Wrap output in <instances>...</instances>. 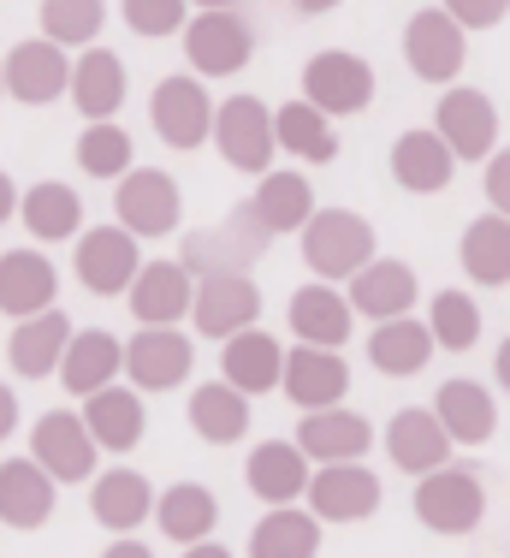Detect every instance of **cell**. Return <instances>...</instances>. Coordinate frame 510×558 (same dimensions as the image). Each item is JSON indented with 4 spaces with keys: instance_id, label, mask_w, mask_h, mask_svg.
Wrapping results in <instances>:
<instances>
[{
    "instance_id": "39",
    "label": "cell",
    "mask_w": 510,
    "mask_h": 558,
    "mask_svg": "<svg viewBox=\"0 0 510 558\" xmlns=\"http://www.w3.org/2000/svg\"><path fill=\"white\" fill-rule=\"evenodd\" d=\"M191 428H196V440H208V446H238L250 434V398L238 392V387H226V380H208V387H196L191 392Z\"/></svg>"
},
{
    "instance_id": "11",
    "label": "cell",
    "mask_w": 510,
    "mask_h": 558,
    "mask_svg": "<svg viewBox=\"0 0 510 558\" xmlns=\"http://www.w3.org/2000/svg\"><path fill=\"white\" fill-rule=\"evenodd\" d=\"M303 499L315 523H368L380 511V475L368 463H320L308 470Z\"/></svg>"
},
{
    "instance_id": "33",
    "label": "cell",
    "mask_w": 510,
    "mask_h": 558,
    "mask_svg": "<svg viewBox=\"0 0 510 558\" xmlns=\"http://www.w3.org/2000/svg\"><path fill=\"white\" fill-rule=\"evenodd\" d=\"M255 220L267 226V238H286V232H303L308 215H315V184L308 172H262L255 179V196H250Z\"/></svg>"
},
{
    "instance_id": "10",
    "label": "cell",
    "mask_w": 510,
    "mask_h": 558,
    "mask_svg": "<svg viewBox=\"0 0 510 558\" xmlns=\"http://www.w3.org/2000/svg\"><path fill=\"white\" fill-rule=\"evenodd\" d=\"M196 368V344L179 333V327H137L125 339V368L119 375L131 380V392H179Z\"/></svg>"
},
{
    "instance_id": "19",
    "label": "cell",
    "mask_w": 510,
    "mask_h": 558,
    "mask_svg": "<svg viewBox=\"0 0 510 558\" xmlns=\"http://www.w3.org/2000/svg\"><path fill=\"white\" fill-rule=\"evenodd\" d=\"M53 505H60V482L36 458H7L0 463V529H48Z\"/></svg>"
},
{
    "instance_id": "55",
    "label": "cell",
    "mask_w": 510,
    "mask_h": 558,
    "mask_svg": "<svg viewBox=\"0 0 510 558\" xmlns=\"http://www.w3.org/2000/svg\"><path fill=\"white\" fill-rule=\"evenodd\" d=\"M0 96H7V72H0Z\"/></svg>"
},
{
    "instance_id": "21",
    "label": "cell",
    "mask_w": 510,
    "mask_h": 558,
    "mask_svg": "<svg viewBox=\"0 0 510 558\" xmlns=\"http://www.w3.org/2000/svg\"><path fill=\"white\" fill-rule=\"evenodd\" d=\"M119 368H125V339H113L107 327H77L60 356V387L72 398H96L119 387Z\"/></svg>"
},
{
    "instance_id": "35",
    "label": "cell",
    "mask_w": 510,
    "mask_h": 558,
    "mask_svg": "<svg viewBox=\"0 0 510 558\" xmlns=\"http://www.w3.org/2000/svg\"><path fill=\"white\" fill-rule=\"evenodd\" d=\"M458 172V155L439 143V131H404L392 143V179L404 184L410 196H439Z\"/></svg>"
},
{
    "instance_id": "26",
    "label": "cell",
    "mask_w": 510,
    "mask_h": 558,
    "mask_svg": "<svg viewBox=\"0 0 510 558\" xmlns=\"http://www.w3.org/2000/svg\"><path fill=\"white\" fill-rule=\"evenodd\" d=\"M386 458L398 463L404 475H434L451 463V434L439 428L434 410H398L392 422H386Z\"/></svg>"
},
{
    "instance_id": "37",
    "label": "cell",
    "mask_w": 510,
    "mask_h": 558,
    "mask_svg": "<svg viewBox=\"0 0 510 558\" xmlns=\"http://www.w3.org/2000/svg\"><path fill=\"white\" fill-rule=\"evenodd\" d=\"M368 363L380 368L386 380H410L434 363V339H427V322L415 315H398V322H380L368 333Z\"/></svg>"
},
{
    "instance_id": "40",
    "label": "cell",
    "mask_w": 510,
    "mask_h": 558,
    "mask_svg": "<svg viewBox=\"0 0 510 558\" xmlns=\"http://www.w3.org/2000/svg\"><path fill=\"white\" fill-rule=\"evenodd\" d=\"M320 553V523L303 505H274L250 529V558H315Z\"/></svg>"
},
{
    "instance_id": "52",
    "label": "cell",
    "mask_w": 510,
    "mask_h": 558,
    "mask_svg": "<svg viewBox=\"0 0 510 558\" xmlns=\"http://www.w3.org/2000/svg\"><path fill=\"white\" fill-rule=\"evenodd\" d=\"M184 558H238V553L220 547V541H196V547H184Z\"/></svg>"
},
{
    "instance_id": "27",
    "label": "cell",
    "mask_w": 510,
    "mask_h": 558,
    "mask_svg": "<svg viewBox=\"0 0 510 558\" xmlns=\"http://www.w3.org/2000/svg\"><path fill=\"white\" fill-rule=\"evenodd\" d=\"M131 315L143 327H179V315H191L196 279L179 268V262H143L137 279H131Z\"/></svg>"
},
{
    "instance_id": "16",
    "label": "cell",
    "mask_w": 510,
    "mask_h": 558,
    "mask_svg": "<svg viewBox=\"0 0 510 558\" xmlns=\"http://www.w3.org/2000/svg\"><path fill=\"white\" fill-rule=\"evenodd\" d=\"M279 392L303 410H339L351 398V363L339 351H315V344H298L286 351V368H279Z\"/></svg>"
},
{
    "instance_id": "7",
    "label": "cell",
    "mask_w": 510,
    "mask_h": 558,
    "mask_svg": "<svg viewBox=\"0 0 510 558\" xmlns=\"http://www.w3.org/2000/svg\"><path fill=\"white\" fill-rule=\"evenodd\" d=\"M149 125L167 149L191 155L214 137V96L203 89V77H160L155 96H149Z\"/></svg>"
},
{
    "instance_id": "13",
    "label": "cell",
    "mask_w": 510,
    "mask_h": 558,
    "mask_svg": "<svg viewBox=\"0 0 510 558\" xmlns=\"http://www.w3.org/2000/svg\"><path fill=\"white\" fill-rule=\"evenodd\" d=\"M434 131L458 161H487V155L499 149V108H493L487 89L451 84L434 108Z\"/></svg>"
},
{
    "instance_id": "46",
    "label": "cell",
    "mask_w": 510,
    "mask_h": 558,
    "mask_svg": "<svg viewBox=\"0 0 510 558\" xmlns=\"http://www.w3.org/2000/svg\"><path fill=\"white\" fill-rule=\"evenodd\" d=\"M446 19H458L463 31H493V24L510 12V0H439Z\"/></svg>"
},
{
    "instance_id": "38",
    "label": "cell",
    "mask_w": 510,
    "mask_h": 558,
    "mask_svg": "<svg viewBox=\"0 0 510 558\" xmlns=\"http://www.w3.org/2000/svg\"><path fill=\"white\" fill-rule=\"evenodd\" d=\"M274 143L286 155H298L303 167L339 161V131H332V119L320 108H308V101H286V108H274Z\"/></svg>"
},
{
    "instance_id": "5",
    "label": "cell",
    "mask_w": 510,
    "mask_h": 558,
    "mask_svg": "<svg viewBox=\"0 0 510 558\" xmlns=\"http://www.w3.org/2000/svg\"><path fill=\"white\" fill-rule=\"evenodd\" d=\"M374 65L351 54V48H320V54H308L303 65V101L308 108H320L327 119H351L362 108H374Z\"/></svg>"
},
{
    "instance_id": "4",
    "label": "cell",
    "mask_w": 510,
    "mask_h": 558,
    "mask_svg": "<svg viewBox=\"0 0 510 558\" xmlns=\"http://www.w3.org/2000/svg\"><path fill=\"white\" fill-rule=\"evenodd\" d=\"M184 220V196H179V179L160 167H131L125 179L113 184V226H125L131 238H167L179 232Z\"/></svg>"
},
{
    "instance_id": "17",
    "label": "cell",
    "mask_w": 510,
    "mask_h": 558,
    "mask_svg": "<svg viewBox=\"0 0 510 558\" xmlns=\"http://www.w3.org/2000/svg\"><path fill=\"white\" fill-rule=\"evenodd\" d=\"M89 517L107 529V535H137L155 517V482L131 463H113V470L89 475Z\"/></svg>"
},
{
    "instance_id": "41",
    "label": "cell",
    "mask_w": 510,
    "mask_h": 558,
    "mask_svg": "<svg viewBox=\"0 0 510 558\" xmlns=\"http://www.w3.org/2000/svg\"><path fill=\"white\" fill-rule=\"evenodd\" d=\"M458 262L475 286H510V220L505 215H481L463 226Z\"/></svg>"
},
{
    "instance_id": "49",
    "label": "cell",
    "mask_w": 510,
    "mask_h": 558,
    "mask_svg": "<svg viewBox=\"0 0 510 558\" xmlns=\"http://www.w3.org/2000/svg\"><path fill=\"white\" fill-rule=\"evenodd\" d=\"M101 558H155L149 547H143V541L137 535H113V547H107Z\"/></svg>"
},
{
    "instance_id": "51",
    "label": "cell",
    "mask_w": 510,
    "mask_h": 558,
    "mask_svg": "<svg viewBox=\"0 0 510 558\" xmlns=\"http://www.w3.org/2000/svg\"><path fill=\"white\" fill-rule=\"evenodd\" d=\"M493 380H499V387L510 392V339L499 344V351H493Z\"/></svg>"
},
{
    "instance_id": "45",
    "label": "cell",
    "mask_w": 510,
    "mask_h": 558,
    "mask_svg": "<svg viewBox=\"0 0 510 558\" xmlns=\"http://www.w3.org/2000/svg\"><path fill=\"white\" fill-rule=\"evenodd\" d=\"M119 12L137 36H179L191 24V0H119Z\"/></svg>"
},
{
    "instance_id": "18",
    "label": "cell",
    "mask_w": 510,
    "mask_h": 558,
    "mask_svg": "<svg viewBox=\"0 0 510 558\" xmlns=\"http://www.w3.org/2000/svg\"><path fill=\"white\" fill-rule=\"evenodd\" d=\"M31 458L42 463L53 482H89L101 451H96V440H89V428H84L77 410H48V416L36 422V434H31Z\"/></svg>"
},
{
    "instance_id": "9",
    "label": "cell",
    "mask_w": 510,
    "mask_h": 558,
    "mask_svg": "<svg viewBox=\"0 0 510 558\" xmlns=\"http://www.w3.org/2000/svg\"><path fill=\"white\" fill-rule=\"evenodd\" d=\"M184 60H191L196 77H238L255 60V31L232 7L196 12V19L184 24Z\"/></svg>"
},
{
    "instance_id": "24",
    "label": "cell",
    "mask_w": 510,
    "mask_h": 558,
    "mask_svg": "<svg viewBox=\"0 0 510 558\" xmlns=\"http://www.w3.org/2000/svg\"><path fill=\"white\" fill-rule=\"evenodd\" d=\"M84 428L89 440H96V451H113V458H125V451L143 446V434H149V410H143V392L131 387H107L96 398H84Z\"/></svg>"
},
{
    "instance_id": "44",
    "label": "cell",
    "mask_w": 510,
    "mask_h": 558,
    "mask_svg": "<svg viewBox=\"0 0 510 558\" xmlns=\"http://www.w3.org/2000/svg\"><path fill=\"white\" fill-rule=\"evenodd\" d=\"M77 167L89 172V179H125L131 167H137V149H131V131L113 125V119H101V125H84V137H77Z\"/></svg>"
},
{
    "instance_id": "3",
    "label": "cell",
    "mask_w": 510,
    "mask_h": 558,
    "mask_svg": "<svg viewBox=\"0 0 510 558\" xmlns=\"http://www.w3.org/2000/svg\"><path fill=\"white\" fill-rule=\"evenodd\" d=\"M410 511H415V523H422L427 535H475L481 517H487V487H481L475 470L446 463V470H434V475L415 482Z\"/></svg>"
},
{
    "instance_id": "20",
    "label": "cell",
    "mask_w": 510,
    "mask_h": 558,
    "mask_svg": "<svg viewBox=\"0 0 510 558\" xmlns=\"http://www.w3.org/2000/svg\"><path fill=\"white\" fill-rule=\"evenodd\" d=\"M286 322H291V333L303 344H315V351H344V339L356 333L351 303H344V291H332L327 279H308V286L291 291Z\"/></svg>"
},
{
    "instance_id": "32",
    "label": "cell",
    "mask_w": 510,
    "mask_h": 558,
    "mask_svg": "<svg viewBox=\"0 0 510 558\" xmlns=\"http://www.w3.org/2000/svg\"><path fill=\"white\" fill-rule=\"evenodd\" d=\"M72 108L89 119V125H101V119H113L125 108V65H119L113 48H84V54L72 60Z\"/></svg>"
},
{
    "instance_id": "43",
    "label": "cell",
    "mask_w": 510,
    "mask_h": 558,
    "mask_svg": "<svg viewBox=\"0 0 510 558\" xmlns=\"http://www.w3.org/2000/svg\"><path fill=\"white\" fill-rule=\"evenodd\" d=\"M107 31V0H42V36L53 48H96Z\"/></svg>"
},
{
    "instance_id": "54",
    "label": "cell",
    "mask_w": 510,
    "mask_h": 558,
    "mask_svg": "<svg viewBox=\"0 0 510 558\" xmlns=\"http://www.w3.org/2000/svg\"><path fill=\"white\" fill-rule=\"evenodd\" d=\"M191 7H203V12H214V7H232V0H191Z\"/></svg>"
},
{
    "instance_id": "23",
    "label": "cell",
    "mask_w": 510,
    "mask_h": 558,
    "mask_svg": "<svg viewBox=\"0 0 510 558\" xmlns=\"http://www.w3.org/2000/svg\"><path fill=\"white\" fill-rule=\"evenodd\" d=\"M344 303H351V315H368L374 327L398 322V315L415 310V268L410 262H392V256H374L362 274H351Z\"/></svg>"
},
{
    "instance_id": "53",
    "label": "cell",
    "mask_w": 510,
    "mask_h": 558,
    "mask_svg": "<svg viewBox=\"0 0 510 558\" xmlns=\"http://www.w3.org/2000/svg\"><path fill=\"white\" fill-rule=\"evenodd\" d=\"M291 7H298V12H308V19H320V12H339L344 0H291Z\"/></svg>"
},
{
    "instance_id": "1",
    "label": "cell",
    "mask_w": 510,
    "mask_h": 558,
    "mask_svg": "<svg viewBox=\"0 0 510 558\" xmlns=\"http://www.w3.org/2000/svg\"><path fill=\"white\" fill-rule=\"evenodd\" d=\"M303 268H315V279H351L374 262V226L356 208H315L303 226Z\"/></svg>"
},
{
    "instance_id": "36",
    "label": "cell",
    "mask_w": 510,
    "mask_h": 558,
    "mask_svg": "<svg viewBox=\"0 0 510 558\" xmlns=\"http://www.w3.org/2000/svg\"><path fill=\"white\" fill-rule=\"evenodd\" d=\"M155 523L167 541L196 547V541H208L214 523H220V499H214V487H203V482H172L167 494H155Z\"/></svg>"
},
{
    "instance_id": "47",
    "label": "cell",
    "mask_w": 510,
    "mask_h": 558,
    "mask_svg": "<svg viewBox=\"0 0 510 558\" xmlns=\"http://www.w3.org/2000/svg\"><path fill=\"white\" fill-rule=\"evenodd\" d=\"M487 203H493V215L510 220V149L487 155Z\"/></svg>"
},
{
    "instance_id": "31",
    "label": "cell",
    "mask_w": 510,
    "mask_h": 558,
    "mask_svg": "<svg viewBox=\"0 0 510 558\" xmlns=\"http://www.w3.org/2000/svg\"><path fill=\"white\" fill-rule=\"evenodd\" d=\"M279 368H286V344H279L274 333H262V327L232 333L220 344V380H226V387H238L244 398L274 392L279 387Z\"/></svg>"
},
{
    "instance_id": "14",
    "label": "cell",
    "mask_w": 510,
    "mask_h": 558,
    "mask_svg": "<svg viewBox=\"0 0 510 558\" xmlns=\"http://www.w3.org/2000/svg\"><path fill=\"white\" fill-rule=\"evenodd\" d=\"M191 322L203 339H232L262 327V286L250 274H208L196 279V298H191Z\"/></svg>"
},
{
    "instance_id": "8",
    "label": "cell",
    "mask_w": 510,
    "mask_h": 558,
    "mask_svg": "<svg viewBox=\"0 0 510 558\" xmlns=\"http://www.w3.org/2000/svg\"><path fill=\"white\" fill-rule=\"evenodd\" d=\"M72 274L89 298H125L131 279H137L143 256H137V238L125 226H89V232L72 238Z\"/></svg>"
},
{
    "instance_id": "42",
    "label": "cell",
    "mask_w": 510,
    "mask_h": 558,
    "mask_svg": "<svg viewBox=\"0 0 510 558\" xmlns=\"http://www.w3.org/2000/svg\"><path fill=\"white\" fill-rule=\"evenodd\" d=\"M427 339H434V351H475L481 344V303L469 298V291H434V303H427Z\"/></svg>"
},
{
    "instance_id": "30",
    "label": "cell",
    "mask_w": 510,
    "mask_h": 558,
    "mask_svg": "<svg viewBox=\"0 0 510 558\" xmlns=\"http://www.w3.org/2000/svg\"><path fill=\"white\" fill-rule=\"evenodd\" d=\"M72 333H77V327L65 322L60 310L31 315V322H12V339H7L12 375H19V380H48V375H60V356H65V344H72Z\"/></svg>"
},
{
    "instance_id": "50",
    "label": "cell",
    "mask_w": 510,
    "mask_h": 558,
    "mask_svg": "<svg viewBox=\"0 0 510 558\" xmlns=\"http://www.w3.org/2000/svg\"><path fill=\"white\" fill-rule=\"evenodd\" d=\"M19 220V184H12V172H0V226Z\"/></svg>"
},
{
    "instance_id": "15",
    "label": "cell",
    "mask_w": 510,
    "mask_h": 558,
    "mask_svg": "<svg viewBox=\"0 0 510 558\" xmlns=\"http://www.w3.org/2000/svg\"><path fill=\"white\" fill-rule=\"evenodd\" d=\"M0 72H7V96L24 108H53L72 89V54L53 48L48 36H31L12 54H0Z\"/></svg>"
},
{
    "instance_id": "25",
    "label": "cell",
    "mask_w": 510,
    "mask_h": 558,
    "mask_svg": "<svg viewBox=\"0 0 510 558\" xmlns=\"http://www.w3.org/2000/svg\"><path fill=\"white\" fill-rule=\"evenodd\" d=\"M427 410H434L439 428L451 434V446H487L493 434H499V398L481 387V380H463V375L446 380Z\"/></svg>"
},
{
    "instance_id": "48",
    "label": "cell",
    "mask_w": 510,
    "mask_h": 558,
    "mask_svg": "<svg viewBox=\"0 0 510 558\" xmlns=\"http://www.w3.org/2000/svg\"><path fill=\"white\" fill-rule=\"evenodd\" d=\"M12 428H19V392H12L7 380H0V440H7Z\"/></svg>"
},
{
    "instance_id": "12",
    "label": "cell",
    "mask_w": 510,
    "mask_h": 558,
    "mask_svg": "<svg viewBox=\"0 0 510 558\" xmlns=\"http://www.w3.org/2000/svg\"><path fill=\"white\" fill-rule=\"evenodd\" d=\"M463 60H469V31L458 19H446L439 7L410 12V24H404V65L422 77V84H446L451 89V77L463 72Z\"/></svg>"
},
{
    "instance_id": "34",
    "label": "cell",
    "mask_w": 510,
    "mask_h": 558,
    "mask_svg": "<svg viewBox=\"0 0 510 558\" xmlns=\"http://www.w3.org/2000/svg\"><path fill=\"white\" fill-rule=\"evenodd\" d=\"M19 220L36 244H65V238L84 232V203H77L72 184L42 179V184H31V191H19Z\"/></svg>"
},
{
    "instance_id": "22",
    "label": "cell",
    "mask_w": 510,
    "mask_h": 558,
    "mask_svg": "<svg viewBox=\"0 0 510 558\" xmlns=\"http://www.w3.org/2000/svg\"><path fill=\"white\" fill-rule=\"evenodd\" d=\"M53 298H60V274L42 250H7L0 256V315L12 322H31V315H48Z\"/></svg>"
},
{
    "instance_id": "29",
    "label": "cell",
    "mask_w": 510,
    "mask_h": 558,
    "mask_svg": "<svg viewBox=\"0 0 510 558\" xmlns=\"http://www.w3.org/2000/svg\"><path fill=\"white\" fill-rule=\"evenodd\" d=\"M308 470H315V463L298 451V440H262L244 458V482L267 511H274V505H298L303 487H308Z\"/></svg>"
},
{
    "instance_id": "2",
    "label": "cell",
    "mask_w": 510,
    "mask_h": 558,
    "mask_svg": "<svg viewBox=\"0 0 510 558\" xmlns=\"http://www.w3.org/2000/svg\"><path fill=\"white\" fill-rule=\"evenodd\" d=\"M267 244H274V238H267V226L255 220V208L238 203L220 226H208V232H191V238H184L179 268L191 274V279H208V274H250L255 256H262Z\"/></svg>"
},
{
    "instance_id": "6",
    "label": "cell",
    "mask_w": 510,
    "mask_h": 558,
    "mask_svg": "<svg viewBox=\"0 0 510 558\" xmlns=\"http://www.w3.org/2000/svg\"><path fill=\"white\" fill-rule=\"evenodd\" d=\"M214 149L226 155V167L232 172H274V108H267L262 96H226L220 108H214Z\"/></svg>"
},
{
    "instance_id": "28",
    "label": "cell",
    "mask_w": 510,
    "mask_h": 558,
    "mask_svg": "<svg viewBox=\"0 0 510 558\" xmlns=\"http://www.w3.org/2000/svg\"><path fill=\"white\" fill-rule=\"evenodd\" d=\"M368 446H374V428L356 410H308L298 422V451L315 470L320 463H356Z\"/></svg>"
}]
</instances>
